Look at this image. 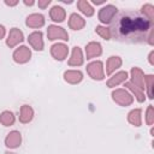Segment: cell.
I'll list each match as a JSON object with an SVG mask.
<instances>
[{"label": "cell", "mask_w": 154, "mask_h": 154, "mask_svg": "<svg viewBox=\"0 0 154 154\" xmlns=\"http://www.w3.org/2000/svg\"><path fill=\"white\" fill-rule=\"evenodd\" d=\"M87 72L95 81H102L105 78L103 64L100 60H95V61H91L90 64H88L87 65Z\"/></svg>", "instance_id": "2"}, {"label": "cell", "mask_w": 154, "mask_h": 154, "mask_svg": "<svg viewBox=\"0 0 154 154\" xmlns=\"http://www.w3.org/2000/svg\"><path fill=\"white\" fill-rule=\"evenodd\" d=\"M118 13V10L116 6L113 5H106L103 6L100 11H99V20L103 24H111V22L113 20V18L116 17V14Z\"/></svg>", "instance_id": "4"}, {"label": "cell", "mask_w": 154, "mask_h": 154, "mask_svg": "<svg viewBox=\"0 0 154 154\" xmlns=\"http://www.w3.org/2000/svg\"><path fill=\"white\" fill-rule=\"evenodd\" d=\"M91 2L95 5H101V4H105V0H91Z\"/></svg>", "instance_id": "32"}, {"label": "cell", "mask_w": 154, "mask_h": 154, "mask_svg": "<svg viewBox=\"0 0 154 154\" xmlns=\"http://www.w3.org/2000/svg\"><path fill=\"white\" fill-rule=\"evenodd\" d=\"M141 13L146 18H148L149 20H153V16H154V7H153V5H150V4L143 5L142 6V10H141Z\"/></svg>", "instance_id": "26"}, {"label": "cell", "mask_w": 154, "mask_h": 154, "mask_svg": "<svg viewBox=\"0 0 154 154\" xmlns=\"http://www.w3.org/2000/svg\"><path fill=\"white\" fill-rule=\"evenodd\" d=\"M85 25V19L77 13H72L69 18V26L72 30H81Z\"/></svg>", "instance_id": "20"}, {"label": "cell", "mask_w": 154, "mask_h": 154, "mask_svg": "<svg viewBox=\"0 0 154 154\" xmlns=\"http://www.w3.org/2000/svg\"><path fill=\"white\" fill-rule=\"evenodd\" d=\"M84 63V57H83V53H82V49L77 46V47H73L72 48V52H71V58L69 59L67 64L69 66H81L82 64Z\"/></svg>", "instance_id": "12"}, {"label": "cell", "mask_w": 154, "mask_h": 154, "mask_svg": "<svg viewBox=\"0 0 154 154\" xmlns=\"http://www.w3.org/2000/svg\"><path fill=\"white\" fill-rule=\"evenodd\" d=\"M5 35H6V29H5V26H4V25H1V24H0V40H1V38H4V37H5Z\"/></svg>", "instance_id": "30"}, {"label": "cell", "mask_w": 154, "mask_h": 154, "mask_svg": "<svg viewBox=\"0 0 154 154\" xmlns=\"http://www.w3.org/2000/svg\"><path fill=\"white\" fill-rule=\"evenodd\" d=\"M24 4H25L26 6H31V5H34V4H35V1H32V0H30V1H28V0H24Z\"/></svg>", "instance_id": "34"}, {"label": "cell", "mask_w": 154, "mask_h": 154, "mask_svg": "<svg viewBox=\"0 0 154 154\" xmlns=\"http://www.w3.org/2000/svg\"><path fill=\"white\" fill-rule=\"evenodd\" d=\"M146 123L148 125H152L154 123V113H153V106L150 105L147 108V113H146Z\"/></svg>", "instance_id": "28"}, {"label": "cell", "mask_w": 154, "mask_h": 154, "mask_svg": "<svg viewBox=\"0 0 154 154\" xmlns=\"http://www.w3.org/2000/svg\"><path fill=\"white\" fill-rule=\"evenodd\" d=\"M125 87L129 89V90H131L132 91V94L136 96V99H137V101L138 102H143L144 101V90H142L141 88H138V87H136L135 84H132L130 81H128V82H125Z\"/></svg>", "instance_id": "23"}, {"label": "cell", "mask_w": 154, "mask_h": 154, "mask_svg": "<svg viewBox=\"0 0 154 154\" xmlns=\"http://www.w3.org/2000/svg\"><path fill=\"white\" fill-rule=\"evenodd\" d=\"M122 66V59L118 55H112L106 61V75L111 76L116 70H118Z\"/></svg>", "instance_id": "15"}, {"label": "cell", "mask_w": 154, "mask_h": 154, "mask_svg": "<svg viewBox=\"0 0 154 154\" xmlns=\"http://www.w3.org/2000/svg\"><path fill=\"white\" fill-rule=\"evenodd\" d=\"M28 42L29 45L35 49V51H42L43 49V38H42V32L41 31H34L28 36Z\"/></svg>", "instance_id": "10"}, {"label": "cell", "mask_w": 154, "mask_h": 154, "mask_svg": "<svg viewBox=\"0 0 154 154\" xmlns=\"http://www.w3.org/2000/svg\"><path fill=\"white\" fill-rule=\"evenodd\" d=\"M112 99L119 106H130L134 102L132 95L126 89H116L112 91Z\"/></svg>", "instance_id": "3"}, {"label": "cell", "mask_w": 154, "mask_h": 154, "mask_svg": "<svg viewBox=\"0 0 154 154\" xmlns=\"http://www.w3.org/2000/svg\"><path fill=\"white\" fill-rule=\"evenodd\" d=\"M128 79V72L126 71H119L116 75H113L112 77H109V79L107 81V87L108 88H114L122 83H125Z\"/></svg>", "instance_id": "16"}, {"label": "cell", "mask_w": 154, "mask_h": 154, "mask_svg": "<svg viewBox=\"0 0 154 154\" xmlns=\"http://www.w3.org/2000/svg\"><path fill=\"white\" fill-rule=\"evenodd\" d=\"M12 57H13V60L17 64H25L31 58V51L26 46H20V47H18V48L14 49Z\"/></svg>", "instance_id": "6"}, {"label": "cell", "mask_w": 154, "mask_h": 154, "mask_svg": "<svg viewBox=\"0 0 154 154\" xmlns=\"http://www.w3.org/2000/svg\"><path fill=\"white\" fill-rule=\"evenodd\" d=\"M132 84H135L136 87L141 88L142 90H144V73L141 69L138 67H132L131 69V81Z\"/></svg>", "instance_id": "13"}, {"label": "cell", "mask_w": 154, "mask_h": 154, "mask_svg": "<svg viewBox=\"0 0 154 154\" xmlns=\"http://www.w3.org/2000/svg\"><path fill=\"white\" fill-rule=\"evenodd\" d=\"M49 17H51V19H52L53 22L61 23V22H64L65 18H66V12H65V10H64L61 6L55 5V6H53V7L51 8V11H49Z\"/></svg>", "instance_id": "18"}, {"label": "cell", "mask_w": 154, "mask_h": 154, "mask_svg": "<svg viewBox=\"0 0 154 154\" xmlns=\"http://www.w3.org/2000/svg\"><path fill=\"white\" fill-rule=\"evenodd\" d=\"M153 82H154L153 75H147V76H144V89H147L148 96H149L150 99H153Z\"/></svg>", "instance_id": "25"}, {"label": "cell", "mask_w": 154, "mask_h": 154, "mask_svg": "<svg viewBox=\"0 0 154 154\" xmlns=\"http://www.w3.org/2000/svg\"><path fill=\"white\" fill-rule=\"evenodd\" d=\"M95 31L97 35H100L103 40H111V32H109V29L106 28V26H102V25H97L95 28Z\"/></svg>", "instance_id": "27"}, {"label": "cell", "mask_w": 154, "mask_h": 154, "mask_svg": "<svg viewBox=\"0 0 154 154\" xmlns=\"http://www.w3.org/2000/svg\"><path fill=\"white\" fill-rule=\"evenodd\" d=\"M5 4L7 6H16L18 4V0H14V1H8V0H5Z\"/></svg>", "instance_id": "31"}, {"label": "cell", "mask_w": 154, "mask_h": 154, "mask_svg": "<svg viewBox=\"0 0 154 154\" xmlns=\"http://www.w3.org/2000/svg\"><path fill=\"white\" fill-rule=\"evenodd\" d=\"M25 24H26V26L32 28V29L41 28L45 25V17L41 13H32V14L26 17Z\"/></svg>", "instance_id": "11"}, {"label": "cell", "mask_w": 154, "mask_h": 154, "mask_svg": "<svg viewBox=\"0 0 154 154\" xmlns=\"http://www.w3.org/2000/svg\"><path fill=\"white\" fill-rule=\"evenodd\" d=\"M47 36L48 40L55 41V40H63V41H69V34L67 31L58 25H49L47 29Z\"/></svg>", "instance_id": "5"}, {"label": "cell", "mask_w": 154, "mask_h": 154, "mask_svg": "<svg viewBox=\"0 0 154 154\" xmlns=\"http://www.w3.org/2000/svg\"><path fill=\"white\" fill-rule=\"evenodd\" d=\"M102 54V47L99 42H89L85 46V57L87 59H93Z\"/></svg>", "instance_id": "14"}, {"label": "cell", "mask_w": 154, "mask_h": 154, "mask_svg": "<svg viewBox=\"0 0 154 154\" xmlns=\"http://www.w3.org/2000/svg\"><path fill=\"white\" fill-rule=\"evenodd\" d=\"M51 54H52V57H53L55 60L61 61V60H65V58L67 57V54H69V48H67V46H66L65 43L58 42V43H54V45L51 47Z\"/></svg>", "instance_id": "8"}, {"label": "cell", "mask_w": 154, "mask_h": 154, "mask_svg": "<svg viewBox=\"0 0 154 154\" xmlns=\"http://www.w3.org/2000/svg\"><path fill=\"white\" fill-rule=\"evenodd\" d=\"M128 122L132 124L134 126H141L142 124V111L141 108H135L129 112L128 114Z\"/></svg>", "instance_id": "21"}, {"label": "cell", "mask_w": 154, "mask_h": 154, "mask_svg": "<svg viewBox=\"0 0 154 154\" xmlns=\"http://www.w3.org/2000/svg\"><path fill=\"white\" fill-rule=\"evenodd\" d=\"M5 154H16V153H13V152H6Z\"/></svg>", "instance_id": "35"}, {"label": "cell", "mask_w": 154, "mask_h": 154, "mask_svg": "<svg viewBox=\"0 0 154 154\" xmlns=\"http://www.w3.org/2000/svg\"><path fill=\"white\" fill-rule=\"evenodd\" d=\"M153 55H154V52L152 51V52H150V54H149V63H150V65H154V60H153Z\"/></svg>", "instance_id": "33"}, {"label": "cell", "mask_w": 154, "mask_h": 154, "mask_svg": "<svg viewBox=\"0 0 154 154\" xmlns=\"http://www.w3.org/2000/svg\"><path fill=\"white\" fill-rule=\"evenodd\" d=\"M111 38L122 43H142L148 41L153 30V20L135 11L117 13L109 24Z\"/></svg>", "instance_id": "1"}, {"label": "cell", "mask_w": 154, "mask_h": 154, "mask_svg": "<svg viewBox=\"0 0 154 154\" xmlns=\"http://www.w3.org/2000/svg\"><path fill=\"white\" fill-rule=\"evenodd\" d=\"M34 118V109L31 106L29 105H23L20 107V112H19V122L23 124L30 123Z\"/></svg>", "instance_id": "19"}, {"label": "cell", "mask_w": 154, "mask_h": 154, "mask_svg": "<svg viewBox=\"0 0 154 154\" xmlns=\"http://www.w3.org/2000/svg\"><path fill=\"white\" fill-rule=\"evenodd\" d=\"M77 8L84 16H87V17H91L94 14V7L87 0H79V1H77Z\"/></svg>", "instance_id": "22"}, {"label": "cell", "mask_w": 154, "mask_h": 154, "mask_svg": "<svg viewBox=\"0 0 154 154\" xmlns=\"http://www.w3.org/2000/svg\"><path fill=\"white\" fill-rule=\"evenodd\" d=\"M49 4H51V0H38V2H37L38 7L42 8V10H45Z\"/></svg>", "instance_id": "29"}, {"label": "cell", "mask_w": 154, "mask_h": 154, "mask_svg": "<svg viewBox=\"0 0 154 154\" xmlns=\"http://www.w3.org/2000/svg\"><path fill=\"white\" fill-rule=\"evenodd\" d=\"M14 120H16V117H14V114L11 111H4L0 114V123L4 126H11V125H13Z\"/></svg>", "instance_id": "24"}, {"label": "cell", "mask_w": 154, "mask_h": 154, "mask_svg": "<svg viewBox=\"0 0 154 154\" xmlns=\"http://www.w3.org/2000/svg\"><path fill=\"white\" fill-rule=\"evenodd\" d=\"M64 79L70 84H77L83 79V73L79 70H67L64 72Z\"/></svg>", "instance_id": "17"}, {"label": "cell", "mask_w": 154, "mask_h": 154, "mask_svg": "<svg viewBox=\"0 0 154 154\" xmlns=\"http://www.w3.org/2000/svg\"><path fill=\"white\" fill-rule=\"evenodd\" d=\"M24 40V35L23 32L18 29V28H12L7 35V38H6V45L10 47V48H13L16 47L17 45H19L20 42H23Z\"/></svg>", "instance_id": "7"}, {"label": "cell", "mask_w": 154, "mask_h": 154, "mask_svg": "<svg viewBox=\"0 0 154 154\" xmlns=\"http://www.w3.org/2000/svg\"><path fill=\"white\" fill-rule=\"evenodd\" d=\"M20 143H22V135L19 131L13 130L7 134V136L5 138V144L7 148H11V149L18 148L20 146Z\"/></svg>", "instance_id": "9"}]
</instances>
